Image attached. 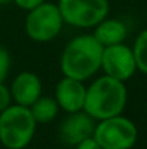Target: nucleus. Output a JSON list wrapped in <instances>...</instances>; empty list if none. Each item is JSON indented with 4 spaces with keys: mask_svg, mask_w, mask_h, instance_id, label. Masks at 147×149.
<instances>
[{
    "mask_svg": "<svg viewBox=\"0 0 147 149\" xmlns=\"http://www.w3.org/2000/svg\"><path fill=\"white\" fill-rule=\"evenodd\" d=\"M104 47L94 35L74 38L61 55V70L65 77L84 81L101 68Z\"/></svg>",
    "mask_w": 147,
    "mask_h": 149,
    "instance_id": "obj_1",
    "label": "nucleus"
},
{
    "mask_svg": "<svg viewBox=\"0 0 147 149\" xmlns=\"http://www.w3.org/2000/svg\"><path fill=\"white\" fill-rule=\"evenodd\" d=\"M127 103L124 81L104 75L97 78L85 91L84 111L94 120H102L121 114Z\"/></svg>",
    "mask_w": 147,
    "mask_h": 149,
    "instance_id": "obj_2",
    "label": "nucleus"
},
{
    "mask_svg": "<svg viewBox=\"0 0 147 149\" xmlns=\"http://www.w3.org/2000/svg\"><path fill=\"white\" fill-rule=\"evenodd\" d=\"M36 120L30 109L10 104L0 111V142L7 149H23L33 139Z\"/></svg>",
    "mask_w": 147,
    "mask_h": 149,
    "instance_id": "obj_3",
    "label": "nucleus"
},
{
    "mask_svg": "<svg viewBox=\"0 0 147 149\" xmlns=\"http://www.w3.org/2000/svg\"><path fill=\"white\" fill-rule=\"evenodd\" d=\"M92 138L102 149H130L136 143L137 127L131 120L118 114L99 120Z\"/></svg>",
    "mask_w": 147,
    "mask_h": 149,
    "instance_id": "obj_4",
    "label": "nucleus"
},
{
    "mask_svg": "<svg viewBox=\"0 0 147 149\" xmlns=\"http://www.w3.org/2000/svg\"><path fill=\"white\" fill-rule=\"evenodd\" d=\"M63 19L58 4L43 1L29 10L26 16V33L36 42H49L56 38L62 29Z\"/></svg>",
    "mask_w": 147,
    "mask_h": 149,
    "instance_id": "obj_5",
    "label": "nucleus"
},
{
    "mask_svg": "<svg viewBox=\"0 0 147 149\" xmlns=\"http://www.w3.org/2000/svg\"><path fill=\"white\" fill-rule=\"evenodd\" d=\"M58 7L65 23L77 28H92L105 19L108 0H59Z\"/></svg>",
    "mask_w": 147,
    "mask_h": 149,
    "instance_id": "obj_6",
    "label": "nucleus"
},
{
    "mask_svg": "<svg viewBox=\"0 0 147 149\" xmlns=\"http://www.w3.org/2000/svg\"><path fill=\"white\" fill-rule=\"evenodd\" d=\"M101 68L104 70L105 75L120 81H126L134 74V71L137 70V64L133 51L128 47H126L124 44H115L104 47Z\"/></svg>",
    "mask_w": 147,
    "mask_h": 149,
    "instance_id": "obj_7",
    "label": "nucleus"
},
{
    "mask_svg": "<svg viewBox=\"0 0 147 149\" xmlns=\"http://www.w3.org/2000/svg\"><path fill=\"white\" fill-rule=\"evenodd\" d=\"M94 129H95L94 119L84 110H79L68 113V116L59 125L58 135L65 145L77 146L79 142L91 138L94 135Z\"/></svg>",
    "mask_w": 147,
    "mask_h": 149,
    "instance_id": "obj_8",
    "label": "nucleus"
},
{
    "mask_svg": "<svg viewBox=\"0 0 147 149\" xmlns=\"http://www.w3.org/2000/svg\"><path fill=\"white\" fill-rule=\"evenodd\" d=\"M85 91L87 88L84 87L82 81L71 78V77H63L56 84L55 100L58 106L66 113L79 111L84 109Z\"/></svg>",
    "mask_w": 147,
    "mask_h": 149,
    "instance_id": "obj_9",
    "label": "nucleus"
},
{
    "mask_svg": "<svg viewBox=\"0 0 147 149\" xmlns=\"http://www.w3.org/2000/svg\"><path fill=\"white\" fill-rule=\"evenodd\" d=\"M9 90L12 94V100H14L16 104L30 107L42 96V83L36 74L25 71L14 77Z\"/></svg>",
    "mask_w": 147,
    "mask_h": 149,
    "instance_id": "obj_10",
    "label": "nucleus"
},
{
    "mask_svg": "<svg viewBox=\"0 0 147 149\" xmlns=\"http://www.w3.org/2000/svg\"><path fill=\"white\" fill-rule=\"evenodd\" d=\"M126 36H127V28L123 22L117 19H102L98 25H95L94 38L102 47L123 44Z\"/></svg>",
    "mask_w": 147,
    "mask_h": 149,
    "instance_id": "obj_11",
    "label": "nucleus"
},
{
    "mask_svg": "<svg viewBox=\"0 0 147 149\" xmlns=\"http://www.w3.org/2000/svg\"><path fill=\"white\" fill-rule=\"evenodd\" d=\"M29 109H30V113H32L33 119L36 120V123H50L56 117L59 106L55 99L41 96Z\"/></svg>",
    "mask_w": 147,
    "mask_h": 149,
    "instance_id": "obj_12",
    "label": "nucleus"
},
{
    "mask_svg": "<svg viewBox=\"0 0 147 149\" xmlns=\"http://www.w3.org/2000/svg\"><path fill=\"white\" fill-rule=\"evenodd\" d=\"M133 54L136 58L137 68L143 72H147V29L143 31L139 35V38L136 39Z\"/></svg>",
    "mask_w": 147,
    "mask_h": 149,
    "instance_id": "obj_13",
    "label": "nucleus"
},
{
    "mask_svg": "<svg viewBox=\"0 0 147 149\" xmlns=\"http://www.w3.org/2000/svg\"><path fill=\"white\" fill-rule=\"evenodd\" d=\"M9 68H10V55L3 47H0V84L4 83Z\"/></svg>",
    "mask_w": 147,
    "mask_h": 149,
    "instance_id": "obj_14",
    "label": "nucleus"
},
{
    "mask_svg": "<svg viewBox=\"0 0 147 149\" xmlns=\"http://www.w3.org/2000/svg\"><path fill=\"white\" fill-rule=\"evenodd\" d=\"M10 100H12L10 90L1 83L0 84V111L4 110L7 106H10Z\"/></svg>",
    "mask_w": 147,
    "mask_h": 149,
    "instance_id": "obj_15",
    "label": "nucleus"
},
{
    "mask_svg": "<svg viewBox=\"0 0 147 149\" xmlns=\"http://www.w3.org/2000/svg\"><path fill=\"white\" fill-rule=\"evenodd\" d=\"M14 1V4L17 6V7H20V9H23V10H32L33 7H36V6H39L41 3H43L45 0H13Z\"/></svg>",
    "mask_w": 147,
    "mask_h": 149,
    "instance_id": "obj_16",
    "label": "nucleus"
},
{
    "mask_svg": "<svg viewBox=\"0 0 147 149\" xmlns=\"http://www.w3.org/2000/svg\"><path fill=\"white\" fill-rule=\"evenodd\" d=\"M75 149H102L99 145H98V142L91 136V138H88V139H85V141H82V142H79Z\"/></svg>",
    "mask_w": 147,
    "mask_h": 149,
    "instance_id": "obj_17",
    "label": "nucleus"
},
{
    "mask_svg": "<svg viewBox=\"0 0 147 149\" xmlns=\"http://www.w3.org/2000/svg\"><path fill=\"white\" fill-rule=\"evenodd\" d=\"M10 0H0V4H4V3H9Z\"/></svg>",
    "mask_w": 147,
    "mask_h": 149,
    "instance_id": "obj_18",
    "label": "nucleus"
}]
</instances>
